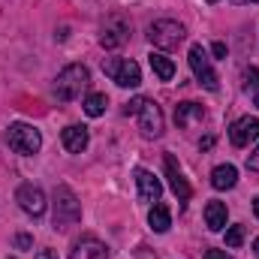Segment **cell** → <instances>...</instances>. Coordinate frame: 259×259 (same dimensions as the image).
Listing matches in <instances>:
<instances>
[{"label": "cell", "mask_w": 259, "mask_h": 259, "mask_svg": "<svg viewBox=\"0 0 259 259\" xmlns=\"http://www.w3.org/2000/svg\"><path fill=\"white\" fill-rule=\"evenodd\" d=\"M136 184H139V199H142V202H160L163 184H160L148 169H136Z\"/></svg>", "instance_id": "12"}, {"label": "cell", "mask_w": 259, "mask_h": 259, "mask_svg": "<svg viewBox=\"0 0 259 259\" xmlns=\"http://www.w3.org/2000/svg\"><path fill=\"white\" fill-rule=\"evenodd\" d=\"M36 259H58V253H55V250H49V247H46V250H39V253H36Z\"/></svg>", "instance_id": "27"}, {"label": "cell", "mask_w": 259, "mask_h": 259, "mask_svg": "<svg viewBox=\"0 0 259 259\" xmlns=\"http://www.w3.org/2000/svg\"><path fill=\"white\" fill-rule=\"evenodd\" d=\"M6 142H9V148H12L15 154H24V157L36 154V151L42 148L39 130L30 127V124H12V127L6 130Z\"/></svg>", "instance_id": "5"}, {"label": "cell", "mask_w": 259, "mask_h": 259, "mask_svg": "<svg viewBox=\"0 0 259 259\" xmlns=\"http://www.w3.org/2000/svg\"><path fill=\"white\" fill-rule=\"evenodd\" d=\"M211 52H214V58H226V46H223V42H214Z\"/></svg>", "instance_id": "26"}, {"label": "cell", "mask_w": 259, "mask_h": 259, "mask_svg": "<svg viewBox=\"0 0 259 259\" xmlns=\"http://www.w3.org/2000/svg\"><path fill=\"white\" fill-rule=\"evenodd\" d=\"M81 220V202L66 184L55 187V229H69Z\"/></svg>", "instance_id": "3"}, {"label": "cell", "mask_w": 259, "mask_h": 259, "mask_svg": "<svg viewBox=\"0 0 259 259\" xmlns=\"http://www.w3.org/2000/svg\"><path fill=\"white\" fill-rule=\"evenodd\" d=\"M148 223H151L154 232H169V226H172V211H169V205L154 202V208H151V214H148Z\"/></svg>", "instance_id": "17"}, {"label": "cell", "mask_w": 259, "mask_h": 259, "mask_svg": "<svg viewBox=\"0 0 259 259\" xmlns=\"http://www.w3.org/2000/svg\"><path fill=\"white\" fill-rule=\"evenodd\" d=\"M244 3H259V0H244Z\"/></svg>", "instance_id": "30"}, {"label": "cell", "mask_w": 259, "mask_h": 259, "mask_svg": "<svg viewBox=\"0 0 259 259\" xmlns=\"http://www.w3.org/2000/svg\"><path fill=\"white\" fill-rule=\"evenodd\" d=\"M226 244L229 247H241L244 244V226H229L226 229Z\"/></svg>", "instance_id": "21"}, {"label": "cell", "mask_w": 259, "mask_h": 259, "mask_svg": "<svg viewBox=\"0 0 259 259\" xmlns=\"http://www.w3.org/2000/svg\"><path fill=\"white\" fill-rule=\"evenodd\" d=\"M253 250H256V256H259V238H256V241H253Z\"/></svg>", "instance_id": "29"}, {"label": "cell", "mask_w": 259, "mask_h": 259, "mask_svg": "<svg viewBox=\"0 0 259 259\" xmlns=\"http://www.w3.org/2000/svg\"><path fill=\"white\" fill-rule=\"evenodd\" d=\"M166 178H169V187L175 190L178 196V202H187L193 190H190V184H187V178H184V172L178 169V160L172 157V154H166Z\"/></svg>", "instance_id": "11"}, {"label": "cell", "mask_w": 259, "mask_h": 259, "mask_svg": "<svg viewBox=\"0 0 259 259\" xmlns=\"http://www.w3.org/2000/svg\"><path fill=\"white\" fill-rule=\"evenodd\" d=\"M15 202H18L21 211L30 214V217H42V211H46V193H42V187H36V184H21L18 193H15Z\"/></svg>", "instance_id": "9"}, {"label": "cell", "mask_w": 259, "mask_h": 259, "mask_svg": "<svg viewBox=\"0 0 259 259\" xmlns=\"http://www.w3.org/2000/svg\"><path fill=\"white\" fill-rule=\"evenodd\" d=\"M235 181H238V169L229 166V163H223V166H217V169L211 172V184H214V190H232Z\"/></svg>", "instance_id": "15"}, {"label": "cell", "mask_w": 259, "mask_h": 259, "mask_svg": "<svg viewBox=\"0 0 259 259\" xmlns=\"http://www.w3.org/2000/svg\"><path fill=\"white\" fill-rule=\"evenodd\" d=\"M148 61H151V69L157 72V78L172 81V75H175V64H172V58H166L163 52H151Z\"/></svg>", "instance_id": "19"}, {"label": "cell", "mask_w": 259, "mask_h": 259, "mask_svg": "<svg viewBox=\"0 0 259 259\" xmlns=\"http://www.w3.org/2000/svg\"><path fill=\"white\" fill-rule=\"evenodd\" d=\"M69 259H109V250H106V244L103 241H97V238H81L75 247H72V253Z\"/></svg>", "instance_id": "14"}, {"label": "cell", "mask_w": 259, "mask_h": 259, "mask_svg": "<svg viewBox=\"0 0 259 259\" xmlns=\"http://www.w3.org/2000/svg\"><path fill=\"white\" fill-rule=\"evenodd\" d=\"M253 211H256V217H259V196H256V202H253Z\"/></svg>", "instance_id": "28"}, {"label": "cell", "mask_w": 259, "mask_h": 259, "mask_svg": "<svg viewBox=\"0 0 259 259\" xmlns=\"http://www.w3.org/2000/svg\"><path fill=\"white\" fill-rule=\"evenodd\" d=\"M124 115H136V118H139V130H142L148 139L163 136V109H160L154 100H148V97L130 100L127 109H124Z\"/></svg>", "instance_id": "1"}, {"label": "cell", "mask_w": 259, "mask_h": 259, "mask_svg": "<svg viewBox=\"0 0 259 259\" xmlns=\"http://www.w3.org/2000/svg\"><path fill=\"white\" fill-rule=\"evenodd\" d=\"M208 3H217V0H208Z\"/></svg>", "instance_id": "31"}, {"label": "cell", "mask_w": 259, "mask_h": 259, "mask_svg": "<svg viewBox=\"0 0 259 259\" xmlns=\"http://www.w3.org/2000/svg\"><path fill=\"white\" fill-rule=\"evenodd\" d=\"M184 36H187V30H184V24L175 21V18H160V21H154V24L148 27V39H151L157 49H175V46L184 42Z\"/></svg>", "instance_id": "4"}, {"label": "cell", "mask_w": 259, "mask_h": 259, "mask_svg": "<svg viewBox=\"0 0 259 259\" xmlns=\"http://www.w3.org/2000/svg\"><path fill=\"white\" fill-rule=\"evenodd\" d=\"M88 81H91L88 66H81V64L64 66V69L58 72V78H55V97H58L61 103H72V100L88 88Z\"/></svg>", "instance_id": "2"}, {"label": "cell", "mask_w": 259, "mask_h": 259, "mask_svg": "<svg viewBox=\"0 0 259 259\" xmlns=\"http://www.w3.org/2000/svg\"><path fill=\"white\" fill-rule=\"evenodd\" d=\"M106 106H109V97H106V94H91V97L84 100V115L100 118V115L106 112Z\"/></svg>", "instance_id": "20"}, {"label": "cell", "mask_w": 259, "mask_h": 259, "mask_svg": "<svg viewBox=\"0 0 259 259\" xmlns=\"http://www.w3.org/2000/svg\"><path fill=\"white\" fill-rule=\"evenodd\" d=\"M30 244H33V238H30V235H24V232H21V235H15V247H18V250H27Z\"/></svg>", "instance_id": "23"}, {"label": "cell", "mask_w": 259, "mask_h": 259, "mask_svg": "<svg viewBox=\"0 0 259 259\" xmlns=\"http://www.w3.org/2000/svg\"><path fill=\"white\" fill-rule=\"evenodd\" d=\"M193 121H205V109L199 103H181L175 109V124L178 127H190Z\"/></svg>", "instance_id": "18"}, {"label": "cell", "mask_w": 259, "mask_h": 259, "mask_svg": "<svg viewBox=\"0 0 259 259\" xmlns=\"http://www.w3.org/2000/svg\"><path fill=\"white\" fill-rule=\"evenodd\" d=\"M187 61H190V69H193L196 81H199L205 91H217V88H220L217 72H214V66H211V58L205 55V49H202V46H190Z\"/></svg>", "instance_id": "7"}, {"label": "cell", "mask_w": 259, "mask_h": 259, "mask_svg": "<svg viewBox=\"0 0 259 259\" xmlns=\"http://www.w3.org/2000/svg\"><path fill=\"white\" fill-rule=\"evenodd\" d=\"M226 205L223 202H208L205 205V223H208V229L211 232H223L226 229Z\"/></svg>", "instance_id": "16"}, {"label": "cell", "mask_w": 259, "mask_h": 259, "mask_svg": "<svg viewBox=\"0 0 259 259\" xmlns=\"http://www.w3.org/2000/svg\"><path fill=\"white\" fill-rule=\"evenodd\" d=\"M229 139L235 148H247L253 139H259V118H238L229 127Z\"/></svg>", "instance_id": "10"}, {"label": "cell", "mask_w": 259, "mask_h": 259, "mask_svg": "<svg viewBox=\"0 0 259 259\" xmlns=\"http://www.w3.org/2000/svg\"><path fill=\"white\" fill-rule=\"evenodd\" d=\"M247 169H250V172H259V148L247 157Z\"/></svg>", "instance_id": "24"}, {"label": "cell", "mask_w": 259, "mask_h": 259, "mask_svg": "<svg viewBox=\"0 0 259 259\" xmlns=\"http://www.w3.org/2000/svg\"><path fill=\"white\" fill-rule=\"evenodd\" d=\"M61 142H64V148L69 154H81V151L88 148V142H91V133H88V127L69 124V127L61 133Z\"/></svg>", "instance_id": "13"}, {"label": "cell", "mask_w": 259, "mask_h": 259, "mask_svg": "<svg viewBox=\"0 0 259 259\" xmlns=\"http://www.w3.org/2000/svg\"><path fill=\"white\" fill-rule=\"evenodd\" d=\"M205 259H232V256H229L226 250H208V253H205Z\"/></svg>", "instance_id": "25"}, {"label": "cell", "mask_w": 259, "mask_h": 259, "mask_svg": "<svg viewBox=\"0 0 259 259\" xmlns=\"http://www.w3.org/2000/svg\"><path fill=\"white\" fill-rule=\"evenodd\" d=\"M103 69L121 88H139L142 84V69H139L136 61H130V58H112V61L103 64Z\"/></svg>", "instance_id": "6"}, {"label": "cell", "mask_w": 259, "mask_h": 259, "mask_svg": "<svg viewBox=\"0 0 259 259\" xmlns=\"http://www.w3.org/2000/svg\"><path fill=\"white\" fill-rule=\"evenodd\" d=\"M130 39V21L124 15H109L106 24H103V33H100V42L103 49H118Z\"/></svg>", "instance_id": "8"}, {"label": "cell", "mask_w": 259, "mask_h": 259, "mask_svg": "<svg viewBox=\"0 0 259 259\" xmlns=\"http://www.w3.org/2000/svg\"><path fill=\"white\" fill-rule=\"evenodd\" d=\"M247 88L253 94V103L259 106V69H247Z\"/></svg>", "instance_id": "22"}]
</instances>
